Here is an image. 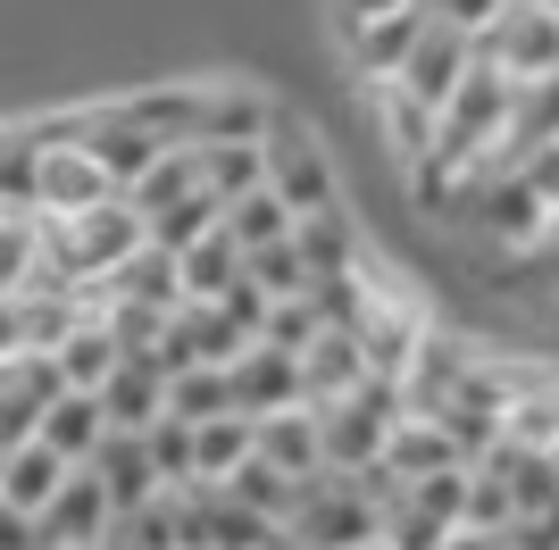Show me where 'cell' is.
<instances>
[{
    "label": "cell",
    "mask_w": 559,
    "mask_h": 550,
    "mask_svg": "<svg viewBox=\"0 0 559 550\" xmlns=\"http://www.w3.org/2000/svg\"><path fill=\"white\" fill-rule=\"evenodd\" d=\"M485 467L518 492V517H543V509H559V458L535 451V442H492Z\"/></svg>",
    "instance_id": "cell-22"
},
{
    "label": "cell",
    "mask_w": 559,
    "mask_h": 550,
    "mask_svg": "<svg viewBox=\"0 0 559 550\" xmlns=\"http://www.w3.org/2000/svg\"><path fill=\"white\" fill-rule=\"evenodd\" d=\"M518 267H526V275L543 284V292L559 300V217H551V226L535 234V242H526V251H518Z\"/></svg>",
    "instance_id": "cell-39"
},
{
    "label": "cell",
    "mask_w": 559,
    "mask_h": 550,
    "mask_svg": "<svg viewBox=\"0 0 559 550\" xmlns=\"http://www.w3.org/2000/svg\"><path fill=\"white\" fill-rule=\"evenodd\" d=\"M226 492H234V501H251L259 517H276V526L293 517V501H301V483H293V476H276V467H267L259 451H251V458H242V467L226 476Z\"/></svg>",
    "instance_id": "cell-34"
},
{
    "label": "cell",
    "mask_w": 559,
    "mask_h": 550,
    "mask_svg": "<svg viewBox=\"0 0 559 550\" xmlns=\"http://www.w3.org/2000/svg\"><path fill=\"white\" fill-rule=\"evenodd\" d=\"M34 442H50L59 458H75V467H93L100 458V442H109V409H100V392H59L43 409V434Z\"/></svg>",
    "instance_id": "cell-19"
},
{
    "label": "cell",
    "mask_w": 559,
    "mask_h": 550,
    "mask_svg": "<svg viewBox=\"0 0 559 550\" xmlns=\"http://www.w3.org/2000/svg\"><path fill=\"white\" fill-rule=\"evenodd\" d=\"M368 109H376V134H384V151H393L409 176L426 167V142H435V109H418L401 84H368Z\"/></svg>",
    "instance_id": "cell-23"
},
{
    "label": "cell",
    "mask_w": 559,
    "mask_h": 550,
    "mask_svg": "<svg viewBox=\"0 0 559 550\" xmlns=\"http://www.w3.org/2000/svg\"><path fill=\"white\" fill-rule=\"evenodd\" d=\"M34 167H43V117L0 134V201L9 208H34Z\"/></svg>",
    "instance_id": "cell-33"
},
{
    "label": "cell",
    "mask_w": 559,
    "mask_h": 550,
    "mask_svg": "<svg viewBox=\"0 0 559 550\" xmlns=\"http://www.w3.org/2000/svg\"><path fill=\"white\" fill-rule=\"evenodd\" d=\"M100 300H142V309H185V259L142 242L117 275H100Z\"/></svg>",
    "instance_id": "cell-17"
},
{
    "label": "cell",
    "mask_w": 559,
    "mask_h": 550,
    "mask_svg": "<svg viewBox=\"0 0 559 550\" xmlns=\"http://www.w3.org/2000/svg\"><path fill=\"white\" fill-rule=\"evenodd\" d=\"M176 259H185V300H226L234 284H242V242H234L226 226L201 234V242L176 251Z\"/></svg>",
    "instance_id": "cell-28"
},
{
    "label": "cell",
    "mask_w": 559,
    "mask_h": 550,
    "mask_svg": "<svg viewBox=\"0 0 559 550\" xmlns=\"http://www.w3.org/2000/svg\"><path fill=\"white\" fill-rule=\"evenodd\" d=\"M192 442H201V483H226L234 467L259 451V426L234 409V417H210V426H192Z\"/></svg>",
    "instance_id": "cell-31"
},
{
    "label": "cell",
    "mask_w": 559,
    "mask_h": 550,
    "mask_svg": "<svg viewBox=\"0 0 559 550\" xmlns=\"http://www.w3.org/2000/svg\"><path fill=\"white\" fill-rule=\"evenodd\" d=\"M50 359H59V375H68V392H100L117 375V367H126V350H117V334H109V318H84L68 334V343L50 350Z\"/></svg>",
    "instance_id": "cell-24"
},
{
    "label": "cell",
    "mask_w": 559,
    "mask_h": 550,
    "mask_svg": "<svg viewBox=\"0 0 559 550\" xmlns=\"http://www.w3.org/2000/svg\"><path fill=\"white\" fill-rule=\"evenodd\" d=\"M301 259H309V275H350V267H368L350 208H318V217H301Z\"/></svg>",
    "instance_id": "cell-27"
},
{
    "label": "cell",
    "mask_w": 559,
    "mask_h": 550,
    "mask_svg": "<svg viewBox=\"0 0 559 550\" xmlns=\"http://www.w3.org/2000/svg\"><path fill=\"white\" fill-rule=\"evenodd\" d=\"M426 17H435V9H401V17H376V25H359V34H343L350 68H359V84H384V75H401V59L418 50Z\"/></svg>",
    "instance_id": "cell-16"
},
{
    "label": "cell",
    "mask_w": 559,
    "mask_h": 550,
    "mask_svg": "<svg viewBox=\"0 0 559 550\" xmlns=\"http://www.w3.org/2000/svg\"><path fill=\"white\" fill-rule=\"evenodd\" d=\"M242 275H251L267 300H309V284H318L309 259H301V234H293V242H267V251H242Z\"/></svg>",
    "instance_id": "cell-30"
},
{
    "label": "cell",
    "mask_w": 559,
    "mask_h": 550,
    "mask_svg": "<svg viewBox=\"0 0 559 550\" xmlns=\"http://www.w3.org/2000/svg\"><path fill=\"white\" fill-rule=\"evenodd\" d=\"M75 142H84V151L109 167L117 192H134V183L151 176L167 151H176L159 125H142V117H134V100H100V109H75Z\"/></svg>",
    "instance_id": "cell-6"
},
{
    "label": "cell",
    "mask_w": 559,
    "mask_h": 550,
    "mask_svg": "<svg viewBox=\"0 0 559 550\" xmlns=\"http://www.w3.org/2000/svg\"><path fill=\"white\" fill-rule=\"evenodd\" d=\"M226 375H234V409H242V417L309 409V400H301V359H293V350H276V343H251Z\"/></svg>",
    "instance_id": "cell-11"
},
{
    "label": "cell",
    "mask_w": 559,
    "mask_h": 550,
    "mask_svg": "<svg viewBox=\"0 0 559 550\" xmlns=\"http://www.w3.org/2000/svg\"><path fill=\"white\" fill-rule=\"evenodd\" d=\"M443 467H467L460 434H451V426H435V417H401V434L384 442V476L409 492L418 476H443Z\"/></svg>",
    "instance_id": "cell-14"
},
{
    "label": "cell",
    "mask_w": 559,
    "mask_h": 550,
    "mask_svg": "<svg viewBox=\"0 0 559 550\" xmlns=\"http://www.w3.org/2000/svg\"><path fill=\"white\" fill-rule=\"evenodd\" d=\"M226 234L242 242V251H267V242H293V234H301V217H293V201H284L276 183H259V192L226 201Z\"/></svg>",
    "instance_id": "cell-25"
},
{
    "label": "cell",
    "mask_w": 559,
    "mask_h": 550,
    "mask_svg": "<svg viewBox=\"0 0 559 550\" xmlns=\"http://www.w3.org/2000/svg\"><path fill=\"white\" fill-rule=\"evenodd\" d=\"M0 217H9V201H0Z\"/></svg>",
    "instance_id": "cell-49"
},
{
    "label": "cell",
    "mask_w": 559,
    "mask_h": 550,
    "mask_svg": "<svg viewBox=\"0 0 559 550\" xmlns=\"http://www.w3.org/2000/svg\"><path fill=\"white\" fill-rule=\"evenodd\" d=\"M376 534H384V501L359 476H309L293 517H284V542L293 550H359Z\"/></svg>",
    "instance_id": "cell-2"
},
{
    "label": "cell",
    "mask_w": 559,
    "mask_h": 550,
    "mask_svg": "<svg viewBox=\"0 0 559 550\" xmlns=\"http://www.w3.org/2000/svg\"><path fill=\"white\" fill-rule=\"evenodd\" d=\"M167 417H185V426L234 417V375L226 367H185V375H167Z\"/></svg>",
    "instance_id": "cell-29"
},
{
    "label": "cell",
    "mask_w": 559,
    "mask_h": 550,
    "mask_svg": "<svg viewBox=\"0 0 559 550\" xmlns=\"http://www.w3.org/2000/svg\"><path fill=\"white\" fill-rule=\"evenodd\" d=\"M401 417H409V400H401V384H359L350 400H326L318 409V434H326V476H368V467H384V442L401 434Z\"/></svg>",
    "instance_id": "cell-3"
},
{
    "label": "cell",
    "mask_w": 559,
    "mask_h": 550,
    "mask_svg": "<svg viewBox=\"0 0 559 550\" xmlns=\"http://www.w3.org/2000/svg\"><path fill=\"white\" fill-rule=\"evenodd\" d=\"M267 183H276L284 201H293V217L343 208V183H334L326 142L309 134V125H293V117H276V134H267Z\"/></svg>",
    "instance_id": "cell-7"
},
{
    "label": "cell",
    "mask_w": 559,
    "mask_h": 550,
    "mask_svg": "<svg viewBox=\"0 0 559 550\" xmlns=\"http://www.w3.org/2000/svg\"><path fill=\"white\" fill-rule=\"evenodd\" d=\"M142 442H151V467L167 476V492L201 483V442H192V426H185V417H159V426H151Z\"/></svg>",
    "instance_id": "cell-37"
},
{
    "label": "cell",
    "mask_w": 559,
    "mask_h": 550,
    "mask_svg": "<svg viewBox=\"0 0 559 550\" xmlns=\"http://www.w3.org/2000/svg\"><path fill=\"white\" fill-rule=\"evenodd\" d=\"M359 384H368V350H359V334H350V325H326V334L301 350V400H309V409H326V400H350Z\"/></svg>",
    "instance_id": "cell-12"
},
{
    "label": "cell",
    "mask_w": 559,
    "mask_h": 550,
    "mask_svg": "<svg viewBox=\"0 0 559 550\" xmlns=\"http://www.w3.org/2000/svg\"><path fill=\"white\" fill-rule=\"evenodd\" d=\"M43 267V217L34 208H9L0 217V292H25Z\"/></svg>",
    "instance_id": "cell-32"
},
{
    "label": "cell",
    "mask_w": 559,
    "mask_h": 550,
    "mask_svg": "<svg viewBox=\"0 0 559 550\" xmlns=\"http://www.w3.org/2000/svg\"><path fill=\"white\" fill-rule=\"evenodd\" d=\"M276 100L251 84H210V100H201V142H267L276 134Z\"/></svg>",
    "instance_id": "cell-21"
},
{
    "label": "cell",
    "mask_w": 559,
    "mask_h": 550,
    "mask_svg": "<svg viewBox=\"0 0 559 550\" xmlns=\"http://www.w3.org/2000/svg\"><path fill=\"white\" fill-rule=\"evenodd\" d=\"M510 125H518V84H510L501 68H485V59H476V68L460 75V92L435 109V142H426L418 183L443 201L451 183H467L492 151H501V142H510Z\"/></svg>",
    "instance_id": "cell-1"
},
{
    "label": "cell",
    "mask_w": 559,
    "mask_h": 550,
    "mask_svg": "<svg viewBox=\"0 0 559 550\" xmlns=\"http://www.w3.org/2000/svg\"><path fill=\"white\" fill-rule=\"evenodd\" d=\"M0 550H43V517H25V509L0 501Z\"/></svg>",
    "instance_id": "cell-41"
},
{
    "label": "cell",
    "mask_w": 559,
    "mask_h": 550,
    "mask_svg": "<svg viewBox=\"0 0 559 550\" xmlns=\"http://www.w3.org/2000/svg\"><path fill=\"white\" fill-rule=\"evenodd\" d=\"M259 426V458L276 467V476L309 483L326 476V434H318V409H276V417H251Z\"/></svg>",
    "instance_id": "cell-13"
},
{
    "label": "cell",
    "mask_w": 559,
    "mask_h": 550,
    "mask_svg": "<svg viewBox=\"0 0 559 550\" xmlns=\"http://www.w3.org/2000/svg\"><path fill=\"white\" fill-rule=\"evenodd\" d=\"M418 9H435V17H451V25H467V34H476V25H485L501 0H418Z\"/></svg>",
    "instance_id": "cell-42"
},
{
    "label": "cell",
    "mask_w": 559,
    "mask_h": 550,
    "mask_svg": "<svg viewBox=\"0 0 559 550\" xmlns=\"http://www.w3.org/2000/svg\"><path fill=\"white\" fill-rule=\"evenodd\" d=\"M100 550H126V542H117V534H109V542H100Z\"/></svg>",
    "instance_id": "cell-46"
},
{
    "label": "cell",
    "mask_w": 559,
    "mask_h": 550,
    "mask_svg": "<svg viewBox=\"0 0 559 550\" xmlns=\"http://www.w3.org/2000/svg\"><path fill=\"white\" fill-rule=\"evenodd\" d=\"M467 68H476V34H467V25H451V17H426L418 50H409V59H401V75H384V84H401L418 109H443L451 92H460Z\"/></svg>",
    "instance_id": "cell-8"
},
{
    "label": "cell",
    "mask_w": 559,
    "mask_h": 550,
    "mask_svg": "<svg viewBox=\"0 0 559 550\" xmlns=\"http://www.w3.org/2000/svg\"><path fill=\"white\" fill-rule=\"evenodd\" d=\"M117 534V501H109V483L93 476V467H75L68 492L43 509V550H100Z\"/></svg>",
    "instance_id": "cell-10"
},
{
    "label": "cell",
    "mask_w": 559,
    "mask_h": 550,
    "mask_svg": "<svg viewBox=\"0 0 559 550\" xmlns=\"http://www.w3.org/2000/svg\"><path fill=\"white\" fill-rule=\"evenodd\" d=\"M25 350V309H17V292H0V367Z\"/></svg>",
    "instance_id": "cell-43"
},
{
    "label": "cell",
    "mask_w": 559,
    "mask_h": 550,
    "mask_svg": "<svg viewBox=\"0 0 559 550\" xmlns=\"http://www.w3.org/2000/svg\"><path fill=\"white\" fill-rule=\"evenodd\" d=\"M443 550H492V534H467V526H460V534H451Z\"/></svg>",
    "instance_id": "cell-44"
},
{
    "label": "cell",
    "mask_w": 559,
    "mask_h": 550,
    "mask_svg": "<svg viewBox=\"0 0 559 550\" xmlns=\"http://www.w3.org/2000/svg\"><path fill=\"white\" fill-rule=\"evenodd\" d=\"M510 526H518V492L476 458V467H467V534H492V542H501Z\"/></svg>",
    "instance_id": "cell-36"
},
{
    "label": "cell",
    "mask_w": 559,
    "mask_h": 550,
    "mask_svg": "<svg viewBox=\"0 0 559 550\" xmlns=\"http://www.w3.org/2000/svg\"><path fill=\"white\" fill-rule=\"evenodd\" d=\"M93 476L109 483L117 517H126V509H151L167 492V476L151 467V442H142V434H109V442H100V458H93Z\"/></svg>",
    "instance_id": "cell-20"
},
{
    "label": "cell",
    "mask_w": 559,
    "mask_h": 550,
    "mask_svg": "<svg viewBox=\"0 0 559 550\" xmlns=\"http://www.w3.org/2000/svg\"><path fill=\"white\" fill-rule=\"evenodd\" d=\"M318 334H326V318H318V300H276V309H267V325H259V343L293 350V359H301V350L318 343Z\"/></svg>",
    "instance_id": "cell-38"
},
{
    "label": "cell",
    "mask_w": 559,
    "mask_h": 550,
    "mask_svg": "<svg viewBox=\"0 0 559 550\" xmlns=\"http://www.w3.org/2000/svg\"><path fill=\"white\" fill-rule=\"evenodd\" d=\"M117 542L126 550H185V501L159 492L151 509H126V517H117Z\"/></svg>",
    "instance_id": "cell-35"
},
{
    "label": "cell",
    "mask_w": 559,
    "mask_h": 550,
    "mask_svg": "<svg viewBox=\"0 0 559 550\" xmlns=\"http://www.w3.org/2000/svg\"><path fill=\"white\" fill-rule=\"evenodd\" d=\"M100 409H109V434H151L167 417V375L151 359H126L109 384H100Z\"/></svg>",
    "instance_id": "cell-18"
},
{
    "label": "cell",
    "mask_w": 559,
    "mask_h": 550,
    "mask_svg": "<svg viewBox=\"0 0 559 550\" xmlns=\"http://www.w3.org/2000/svg\"><path fill=\"white\" fill-rule=\"evenodd\" d=\"M359 550H393V542H384V534H376V542H359Z\"/></svg>",
    "instance_id": "cell-45"
},
{
    "label": "cell",
    "mask_w": 559,
    "mask_h": 550,
    "mask_svg": "<svg viewBox=\"0 0 559 550\" xmlns=\"http://www.w3.org/2000/svg\"><path fill=\"white\" fill-rule=\"evenodd\" d=\"M401 9H418V0H334V25H343V34H359V25L401 17Z\"/></svg>",
    "instance_id": "cell-40"
},
{
    "label": "cell",
    "mask_w": 559,
    "mask_h": 550,
    "mask_svg": "<svg viewBox=\"0 0 559 550\" xmlns=\"http://www.w3.org/2000/svg\"><path fill=\"white\" fill-rule=\"evenodd\" d=\"M426 309L418 300H401V292H376V309L359 318V350H368V375L376 384H401L409 367H418V350H426Z\"/></svg>",
    "instance_id": "cell-9"
},
{
    "label": "cell",
    "mask_w": 559,
    "mask_h": 550,
    "mask_svg": "<svg viewBox=\"0 0 559 550\" xmlns=\"http://www.w3.org/2000/svg\"><path fill=\"white\" fill-rule=\"evenodd\" d=\"M492 550H510V542H492Z\"/></svg>",
    "instance_id": "cell-50"
},
{
    "label": "cell",
    "mask_w": 559,
    "mask_h": 550,
    "mask_svg": "<svg viewBox=\"0 0 559 550\" xmlns=\"http://www.w3.org/2000/svg\"><path fill=\"white\" fill-rule=\"evenodd\" d=\"M192 159H201V183L217 201H242L267 183V142H192Z\"/></svg>",
    "instance_id": "cell-26"
},
{
    "label": "cell",
    "mask_w": 559,
    "mask_h": 550,
    "mask_svg": "<svg viewBox=\"0 0 559 550\" xmlns=\"http://www.w3.org/2000/svg\"><path fill=\"white\" fill-rule=\"evenodd\" d=\"M68 476H75V458H59L50 442H17L9 467H0V501L25 509V517H43V509L68 492Z\"/></svg>",
    "instance_id": "cell-15"
},
{
    "label": "cell",
    "mask_w": 559,
    "mask_h": 550,
    "mask_svg": "<svg viewBox=\"0 0 559 550\" xmlns=\"http://www.w3.org/2000/svg\"><path fill=\"white\" fill-rule=\"evenodd\" d=\"M117 201L109 167L75 142V109L68 117H43V167H34V208L43 217H84V208Z\"/></svg>",
    "instance_id": "cell-5"
},
{
    "label": "cell",
    "mask_w": 559,
    "mask_h": 550,
    "mask_svg": "<svg viewBox=\"0 0 559 550\" xmlns=\"http://www.w3.org/2000/svg\"><path fill=\"white\" fill-rule=\"evenodd\" d=\"M543 9H559V0H543Z\"/></svg>",
    "instance_id": "cell-48"
},
{
    "label": "cell",
    "mask_w": 559,
    "mask_h": 550,
    "mask_svg": "<svg viewBox=\"0 0 559 550\" xmlns=\"http://www.w3.org/2000/svg\"><path fill=\"white\" fill-rule=\"evenodd\" d=\"M267 550H293V542H267Z\"/></svg>",
    "instance_id": "cell-47"
},
{
    "label": "cell",
    "mask_w": 559,
    "mask_h": 550,
    "mask_svg": "<svg viewBox=\"0 0 559 550\" xmlns=\"http://www.w3.org/2000/svg\"><path fill=\"white\" fill-rule=\"evenodd\" d=\"M476 59L501 68L510 84L559 75V9H543V0H501V9L476 25Z\"/></svg>",
    "instance_id": "cell-4"
}]
</instances>
